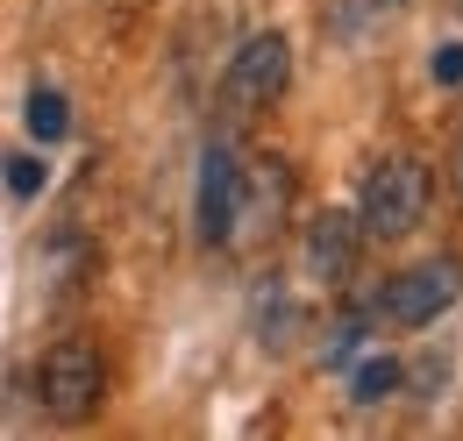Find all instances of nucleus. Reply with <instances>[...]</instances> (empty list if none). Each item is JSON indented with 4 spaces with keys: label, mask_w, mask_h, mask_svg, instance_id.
<instances>
[{
    "label": "nucleus",
    "mask_w": 463,
    "mask_h": 441,
    "mask_svg": "<svg viewBox=\"0 0 463 441\" xmlns=\"http://www.w3.org/2000/svg\"><path fill=\"white\" fill-rule=\"evenodd\" d=\"M420 207H428V171L413 157H378L364 171V200H356V228L378 235V242H400L420 228Z\"/></svg>",
    "instance_id": "obj_1"
},
{
    "label": "nucleus",
    "mask_w": 463,
    "mask_h": 441,
    "mask_svg": "<svg viewBox=\"0 0 463 441\" xmlns=\"http://www.w3.org/2000/svg\"><path fill=\"white\" fill-rule=\"evenodd\" d=\"M100 385H108V371H100L93 342H58V349L43 356V371H36V399H43L58 420H86V413L100 406Z\"/></svg>",
    "instance_id": "obj_2"
},
{
    "label": "nucleus",
    "mask_w": 463,
    "mask_h": 441,
    "mask_svg": "<svg viewBox=\"0 0 463 441\" xmlns=\"http://www.w3.org/2000/svg\"><path fill=\"white\" fill-rule=\"evenodd\" d=\"M463 292V271L457 257H428V264H413L385 285V321H400V328H428L435 314H449Z\"/></svg>",
    "instance_id": "obj_3"
},
{
    "label": "nucleus",
    "mask_w": 463,
    "mask_h": 441,
    "mask_svg": "<svg viewBox=\"0 0 463 441\" xmlns=\"http://www.w3.org/2000/svg\"><path fill=\"white\" fill-rule=\"evenodd\" d=\"M286 71H292L286 36H250V43L235 51V64H229V108H242V114L271 108V100L286 93Z\"/></svg>",
    "instance_id": "obj_4"
},
{
    "label": "nucleus",
    "mask_w": 463,
    "mask_h": 441,
    "mask_svg": "<svg viewBox=\"0 0 463 441\" xmlns=\"http://www.w3.org/2000/svg\"><path fill=\"white\" fill-rule=\"evenodd\" d=\"M235 200H242V171L222 143H207V157H200V192H193V228H200V242L207 249H222L235 235Z\"/></svg>",
    "instance_id": "obj_5"
},
{
    "label": "nucleus",
    "mask_w": 463,
    "mask_h": 441,
    "mask_svg": "<svg viewBox=\"0 0 463 441\" xmlns=\"http://www.w3.org/2000/svg\"><path fill=\"white\" fill-rule=\"evenodd\" d=\"M356 235H364V228H356L349 214H321L314 235H307V264H314L321 277H343L349 257H356Z\"/></svg>",
    "instance_id": "obj_6"
},
{
    "label": "nucleus",
    "mask_w": 463,
    "mask_h": 441,
    "mask_svg": "<svg viewBox=\"0 0 463 441\" xmlns=\"http://www.w3.org/2000/svg\"><path fill=\"white\" fill-rule=\"evenodd\" d=\"M22 121H29V136H36V143H58L64 128H71V108H64V93L36 86V93H29V108H22Z\"/></svg>",
    "instance_id": "obj_7"
},
{
    "label": "nucleus",
    "mask_w": 463,
    "mask_h": 441,
    "mask_svg": "<svg viewBox=\"0 0 463 441\" xmlns=\"http://www.w3.org/2000/svg\"><path fill=\"white\" fill-rule=\"evenodd\" d=\"M349 391H356V406H378V399H392V391H400V363H392V356H371V363L349 378Z\"/></svg>",
    "instance_id": "obj_8"
},
{
    "label": "nucleus",
    "mask_w": 463,
    "mask_h": 441,
    "mask_svg": "<svg viewBox=\"0 0 463 441\" xmlns=\"http://www.w3.org/2000/svg\"><path fill=\"white\" fill-rule=\"evenodd\" d=\"M7 192H14V200H36V192H43V185H51V164H43V157H29V150H22V157H7Z\"/></svg>",
    "instance_id": "obj_9"
},
{
    "label": "nucleus",
    "mask_w": 463,
    "mask_h": 441,
    "mask_svg": "<svg viewBox=\"0 0 463 441\" xmlns=\"http://www.w3.org/2000/svg\"><path fill=\"white\" fill-rule=\"evenodd\" d=\"M356 342H364V314H349L343 328L328 334V349H321V363H328V371H343L349 356H356Z\"/></svg>",
    "instance_id": "obj_10"
},
{
    "label": "nucleus",
    "mask_w": 463,
    "mask_h": 441,
    "mask_svg": "<svg viewBox=\"0 0 463 441\" xmlns=\"http://www.w3.org/2000/svg\"><path fill=\"white\" fill-rule=\"evenodd\" d=\"M435 79H442V86H463V43H442V51H435Z\"/></svg>",
    "instance_id": "obj_11"
},
{
    "label": "nucleus",
    "mask_w": 463,
    "mask_h": 441,
    "mask_svg": "<svg viewBox=\"0 0 463 441\" xmlns=\"http://www.w3.org/2000/svg\"><path fill=\"white\" fill-rule=\"evenodd\" d=\"M457 192H463V136H457Z\"/></svg>",
    "instance_id": "obj_12"
},
{
    "label": "nucleus",
    "mask_w": 463,
    "mask_h": 441,
    "mask_svg": "<svg viewBox=\"0 0 463 441\" xmlns=\"http://www.w3.org/2000/svg\"><path fill=\"white\" fill-rule=\"evenodd\" d=\"M457 7H463V0H457Z\"/></svg>",
    "instance_id": "obj_13"
}]
</instances>
